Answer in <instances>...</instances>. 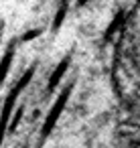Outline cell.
Instances as JSON below:
<instances>
[{"label": "cell", "instance_id": "6da1fadb", "mask_svg": "<svg viewBox=\"0 0 140 148\" xmlns=\"http://www.w3.org/2000/svg\"><path fill=\"white\" fill-rule=\"evenodd\" d=\"M112 87L120 103L140 118V0L126 12L114 47Z\"/></svg>", "mask_w": 140, "mask_h": 148}]
</instances>
